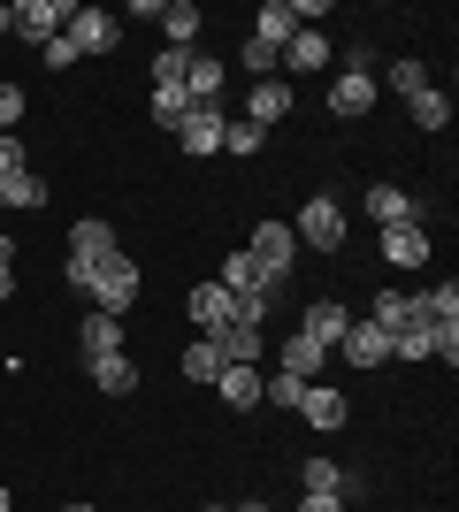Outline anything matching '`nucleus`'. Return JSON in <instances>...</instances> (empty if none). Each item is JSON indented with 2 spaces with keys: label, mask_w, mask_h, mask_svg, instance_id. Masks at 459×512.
Segmentation results:
<instances>
[{
  "label": "nucleus",
  "mask_w": 459,
  "mask_h": 512,
  "mask_svg": "<svg viewBox=\"0 0 459 512\" xmlns=\"http://www.w3.org/2000/svg\"><path fill=\"white\" fill-rule=\"evenodd\" d=\"M69 283L92 299V314H115V321H123L138 306V260L131 253H108L100 268H77V260H69Z\"/></svg>",
  "instance_id": "1"
},
{
  "label": "nucleus",
  "mask_w": 459,
  "mask_h": 512,
  "mask_svg": "<svg viewBox=\"0 0 459 512\" xmlns=\"http://www.w3.org/2000/svg\"><path fill=\"white\" fill-rule=\"evenodd\" d=\"M375 69H368V54H360V46H352L345 54V69H337V77H329V115H337V123H360V115H368L375 107Z\"/></svg>",
  "instance_id": "2"
},
{
  "label": "nucleus",
  "mask_w": 459,
  "mask_h": 512,
  "mask_svg": "<svg viewBox=\"0 0 459 512\" xmlns=\"http://www.w3.org/2000/svg\"><path fill=\"white\" fill-rule=\"evenodd\" d=\"M62 39L77 46V62H85V54H115V46H123V16H108V8H69Z\"/></svg>",
  "instance_id": "3"
},
{
  "label": "nucleus",
  "mask_w": 459,
  "mask_h": 512,
  "mask_svg": "<svg viewBox=\"0 0 459 512\" xmlns=\"http://www.w3.org/2000/svg\"><path fill=\"white\" fill-rule=\"evenodd\" d=\"M291 237H299V245H322V253H337V245H345V207H337L329 192H314V199L299 207V222H291Z\"/></svg>",
  "instance_id": "4"
},
{
  "label": "nucleus",
  "mask_w": 459,
  "mask_h": 512,
  "mask_svg": "<svg viewBox=\"0 0 459 512\" xmlns=\"http://www.w3.org/2000/svg\"><path fill=\"white\" fill-rule=\"evenodd\" d=\"M245 253L261 260V276H268V283H284V276H291V260H299V237H291V222H261Z\"/></svg>",
  "instance_id": "5"
},
{
  "label": "nucleus",
  "mask_w": 459,
  "mask_h": 512,
  "mask_svg": "<svg viewBox=\"0 0 459 512\" xmlns=\"http://www.w3.org/2000/svg\"><path fill=\"white\" fill-rule=\"evenodd\" d=\"M299 107V92L284 85V77H253V92H245V123H261V130H276Z\"/></svg>",
  "instance_id": "6"
},
{
  "label": "nucleus",
  "mask_w": 459,
  "mask_h": 512,
  "mask_svg": "<svg viewBox=\"0 0 459 512\" xmlns=\"http://www.w3.org/2000/svg\"><path fill=\"white\" fill-rule=\"evenodd\" d=\"M299 482H306V497H345V505H352V497H368V482H360V474H345L337 459H322V451L299 467Z\"/></svg>",
  "instance_id": "7"
},
{
  "label": "nucleus",
  "mask_w": 459,
  "mask_h": 512,
  "mask_svg": "<svg viewBox=\"0 0 459 512\" xmlns=\"http://www.w3.org/2000/svg\"><path fill=\"white\" fill-rule=\"evenodd\" d=\"M299 421H306V428H322V436H337V428L352 421L345 390H337V383H306V398H299Z\"/></svg>",
  "instance_id": "8"
},
{
  "label": "nucleus",
  "mask_w": 459,
  "mask_h": 512,
  "mask_svg": "<svg viewBox=\"0 0 459 512\" xmlns=\"http://www.w3.org/2000/svg\"><path fill=\"white\" fill-rule=\"evenodd\" d=\"M62 23H69L62 0H23V8H16V39L23 46H54V39H62Z\"/></svg>",
  "instance_id": "9"
},
{
  "label": "nucleus",
  "mask_w": 459,
  "mask_h": 512,
  "mask_svg": "<svg viewBox=\"0 0 459 512\" xmlns=\"http://www.w3.org/2000/svg\"><path fill=\"white\" fill-rule=\"evenodd\" d=\"M337 352H345V367H360V375H368V367L391 360V329H375V321H352L345 337H337Z\"/></svg>",
  "instance_id": "10"
},
{
  "label": "nucleus",
  "mask_w": 459,
  "mask_h": 512,
  "mask_svg": "<svg viewBox=\"0 0 459 512\" xmlns=\"http://www.w3.org/2000/svg\"><path fill=\"white\" fill-rule=\"evenodd\" d=\"M184 314H192V329H199V337H215V329H230L238 299H230L222 283H192V299H184Z\"/></svg>",
  "instance_id": "11"
},
{
  "label": "nucleus",
  "mask_w": 459,
  "mask_h": 512,
  "mask_svg": "<svg viewBox=\"0 0 459 512\" xmlns=\"http://www.w3.org/2000/svg\"><path fill=\"white\" fill-rule=\"evenodd\" d=\"M222 123H230V115H222V100H215V107H192V115L176 123V146L207 161V153H222Z\"/></svg>",
  "instance_id": "12"
},
{
  "label": "nucleus",
  "mask_w": 459,
  "mask_h": 512,
  "mask_svg": "<svg viewBox=\"0 0 459 512\" xmlns=\"http://www.w3.org/2000/svg\"><path fill=\"white\" fill-rule=\"evenodd\" d=\"M222 85H230V62H222V54H192V69H184V100H192V107H215Z\"/></svg>",
  "instance_id": "13"
},
{
  "label": "nucleus",
  "mask_w": 459,
  "mask_h": 512,
  "mask_svg": "<svg viewBox=\"0 0 459 512\" xmlns=\"http://www.w3.org/2000/svg\"><path fill=\"white\" fill-rule=\"evenodd\" d=\"M108 253H123V245H115V230L100 222V214H85V222L69 230V260H77V268H100Z\"/></svg>",
  "instance_id": "14"
},
{
  "label": "nucleus",
  "mask_w": 459,
  "mask_h": 512,
  "mask_svg": "<svg viewBox=\"0 0 459 512\" xmlns=\"http://www.w3.org/2000/svg\"><path fill=\"white\" fill-rule=\"evenodd\" d=\"M345 329H352V306H345V299H314V306H306V329H299V337H314L322 352H337V337H345Z\"/></svg>",
  "instance_id": "15"
},
{
  "label": "nucleus",
  "mask_w": 459,
  "mask_h": 512,
  "mask_svg": "<svg viewBox=\"0 0 459 512\" xmlns=\"http://www.w3.org/2000/svg\"><path fill=\"white\" fill-rule=\"evenodd\" d=\"M322 62H329V31H299V39L284 46V69H276V77L291 85V77H314Z\"/></svg>",
  "instance_id": "16"
},
{
  "label": "nucleus",
  "mask_w": 459,
  "mask_h": 512,
  "mask_svg": "<svg viewBox=\"0 0 459 512\" xmlns=\"http://www.w3.org/2000/svg\"><path fill=\"white\" fill-rule=\"evenodd\" d=\"M77 352H85V360L123 352V321H115V314H85V321H77Z\"/></svg>",
  "instance_id": "17"
},
{
  "label": "nucleus",
  "mask_w": 459,
  "mask_h": 512,
  "mask_svg": "<svg viewBox=\"0 0 459 512\" xmlns=\"http://www.w3.org/2000/svg\"><path fill=\"white\" fill-rule=\"evenodd\" d=\"M322 344L314 337H284V352H276V375H299V383H322Z\"/></svg>",
  "instance_id": "18"
},
{
  "label": "nucleus",
  "mask_w": 459,
  "mask_h": 512,
  "mask_svg": "<svg viewBox=\"0 0 459 512\" xmlns=\"http://www.w3.org/2000/svg\"><path fill=\"white\" fill-rule=\"evenodd\" d=\"M383 260H391V268H421V260H429V230H421V222L383 230Z\"/></svg>",
  "instance_id": "19"
},
{
  "label": "nucleus",
  "mask_w": 459,
  "mask_h": 512,
  "mask_svg": "<svg viewBox=\"0 0 459 512\" xmlns=\"http://www.w3.org/2000/svg\"><path fill=\"white\" fill-rule=\"evenodd\" d=\"M368 214H375V230H398V222H421V207L398 184H368Z\"/></svg>",
  "instance_id": "20"
},
{
  "label": "nucleus",
  "mask_w": 459,
  "mask_h": 512,
  "mask_svg": "<svg viewBox=\"0 0 459 512\" xmlns=\"http://www.w3.org/2000/svg\"><path fill=\"white\" fill-rule=\"evenodd\" d=\"M92 390H108V398H123V390H138V360L131 352H108V360H85Z\"/></svg>",
  "instance_id": "21"
},
{
  "label": "nucleus",
  "mask_w": 459,
  "mask_h": 512,
  "mask_svg": "<svg viewBox=\"0 0 459 512\" xmlns=\"http://www.w3.org/2000/svg\"><path fill=\"white\" fill-rule=\"evenodd\" d=\"M291 39H299V23H291V0H268V8H261V23H253V46L284 54Z\"/></svg>",
  "instance_id": "22"
},
{
  "label": "nucleus",
  "mask_w": 459,
  "mask_h": 512,
  "mask_svg": "<svg viewBox=\"0 0 459 512\" xmlns=\"http://www.w3.org/2000/svg\"><path fill=\"white\" fill-rule=\"evenodd\" d=\"M207 344L222 352V367H261V329H238V321H230V329H215Z\"/></svg>",
  "instance_id": "23"
},
{
  "label": "nucleus",
  "mask_w": 459,
  "mask_h": 512,
  "mask_svg": "<svg viewBox=\"0 0 459 512\" xmlns=\"http://www.w3.org/2000/svg\"><path fill=\"white\" fill-rule=\"evenodd\" d=\"M215 390H222V406L253 413V406H261V367H222V375H215Z\"/></svg>",
  "instance_id": "24"
},
{
  "label": "nucleus",
  "mask_w": 459,
  "mask_h": 512,
  "mask_svg": "<svg viewBox=\"0 0 459 512\" xmlns=\"http://www.w3.org/2000/svg\"><path fill=\"white\" fill-rule=\"evenodd\" d=\"M222 291H230V299H238V291H276V283H268L261 276V260H253V253H245V245H238V253H230V260H222Z\"/></svg>",
  "instance_id": "25"
},
{
  "label": "nucleus",
  "mask_w": 459,
  "mask_h": 512,
  "mask_svg": "<svg viewBox=\"0 0 459 512\" xmlns=\"http://www.w3.org/2000/svg\"><path fill=\"white\" fill-rule=\"evenodd\" d=\"M161 31H169V46H184V54H192V39H199V8H192V0H161Z\"/></svg>",
  "instance_id": "26"
},
{
  "label": "nucleus",
  "mask_w": 459,
  "mask_h": 512,
  "mask_svg": "<svg viewBox=\"0 0 459 512\" xmlns=\"http://www.w3.org/2000/svg\"><path fill=\"white\" fill-rule=\"evenodd\" d=\"M421 314V299H414V291H375V329H398V321H414Z\"/></svg>",
  "instance_id": "27"
},
{
  "label": "nucleus",
  "mask_w": 459,
  "mask_h": 512,
  "mask_svg": "<svg viewBox=\"0 0 459 512\" xmlns=\"http://www.w3.org/2000/svg\"><path fill=\"white\" fill-rule=\"evenodd\" d=\"M391 360H429V321H398V329H391Z\"/></svg>",
  "instance_id": "28"
},
{
  "label": "nucleus",
  "mask_w": 459,
  "mask_h": 512,
  "mask_svg": "<svg viewBox=\"0 0 459 512\" xmlns=\"http://www.w3.org/2000/svg\"><path fill=\"white\" fill-rule=\"evenodd\" d=\"M215 375H222V352L207 337L192 344V352H184V383H199V390H215Z\"/></svg>",
  "instance_id": "29"
},
{
  "label": "nucleus",
  "mask_w": 459,
  "mask_h": 512,
  "mask_svg": "<svg viewBox=\"0 0 459 512\" xmlns=\"http://www.w3.org/2000/svg\"><path fill=\"white\" fill-rule=\"evenodd\" d=\"M406 107H414V123H421V130H444V123H452V100H444L437 85H421Z\"/></svg>",
  "instance_id": "30"
},
{
  "label": "nucleus",
  "mask_w": 459,
  "mask_h": 512,
  "mask_svg": "<svg viewBox=\"0 0 459 512\" xmlns=\"http://www.w3.org/2000/svg\"><path fill=\"white\" fill-rule=\"evenodd\" d=\"M184 115H192V100H184V85H153V123H161V130H176V123H184Z\"/></svg>",
  "instance_id": "31"
},
{
  "label": "nucleus",
  "mask_w": 459,
  "mask_h": 512,
  "mask_svg": "<svg viewBox=\"0 0 459 512\" xmlns=\"http://www.w3.org/2000/svg\"><path fill=\"white\" fill-rule=\"evenodd\" d=\"M261 146H268L261 123H245V115H230V123H222V153H261Z\"/></svg>",
  "instance_id": "32"
},
{
  "label": "nucleus",
  "mask_w": 459,
  "mask_h": 512,
  "mask_svg": "<svg viewBox=\"0 0 459 512\" xmlns=\"http://www.w3.org/2000/svg\"><path fill=\"white\" fill-rule=\"evenodd\" d=\"M421 321H459V283L444 276L437 291H421Z\"/></svg>",
  "instance_id": "33"
},
{
  "label": "nucleus",
  "mask_w": 459,
  "mask_h": 512,
  "mask_svg": "<svg viewBox=\"0 0 459 512\" xmlns=\"http://www.w3.org/2000/svg\"><path fill=\"white\" fill-rule=\"evenodd\" d=\"M0 207H46V184H39L31 169H23V176H8V184H0Z\"/></svg>",
  "instance_id": "34"
},
{
  "label": "nucleus",
  "mask_w": 459,
  "mask_h": 512,
  "mask_svg": "<svg viewBox=\"0 0 459 512\" xmlns=\"http://www.w3.org/2000/svg\"><path fill=\"white\" fill-rule=\"evenodd\" d=\"M261 398H268V406H284V413H299L306 383H299V375H261Z\"/></svg>",
  "instance_id": "35"
},
{
  "label": "nucleus",
  "mask_w": 459,
  "mask_h": 512,
  "mask_svg": "<svg viewBox=\"0 0 459 512\" xmlns=\"http://www.w3.org/2000/svg\"><path fill=\"white\" fill-rule=\"evenodd\" d=\"M184 69H192V54H184V46H161V54H153V85H184Z\"/></svg>",
  "instance_id": "36"
},
{
  "label": "nucleus",
  "mask_w": 459,
  "mask_h": 512,
  "mask_svg": "<svg viewBox=\"0 0 459 512\" xmlns=\"http://www.w3.org/2000/svg\"><path fill=\"white\" fill-rule=\"evenodd\" d=\"M268 306H276V291H238V314H230V321H238V329H261Z\"/></svg>",
  "instance_id": "37"
},
{
  "label": "nucleus",
  "mask_w": 459,
  "mask_h": 512,
  "mask_svg": "<svg viewBox=\"0 0 459 512\" xmlns=\"http://www.w3.org/2000/svg\"><path fill=\"white\" fill-rule=\"evenodd\" d=\"M16 123H23V85L8 77V85H0V138H8Z\"/></svg>",
  "instance_id": "38"
},
{
  "label": "nucleus",
  "mask_w": 459,
  "mask_h": 512,
  "mask_svg": "<svg viewBox=\"0 0 459 512\" xmlns=\"http://www.w3.org/2000/svg\"><path fill=\"white\" fill-rule=\"evenodd\" d=\"M421 85H429V69H421V62H391V92H406V100H414Z\"/></svg>",
  "instance_id": "39"
},
{
  "label": "nucleus",
  "mask_w": 459,
  "mask_h": 512,
  "mask_svg": "<svg viewBox=\"0 0 459 512\" xmlns=\"http://www.w3.org/2000/svg\"><path fill=\"white\" fill-rule=\"evenodd\" d=\"M8 176H23V146H16V130L0 138V184H8Z\"/></svg>",
  "instance_id": "40"
},
{
  "label": "nucleus",
  "mask_w": 459,
  "mask_h": 512,
  "mask_svg": "<svg viewBox=\"0 0 459 512\" xmlns=\"http://www.w3.org/2000/svg\"><path fill=\"white\" fill-rule=\"evenodd\" d=\"M39 62H46V69H77V46L54 39V46H39Z\"/></svg>",
  "instance_id": "41"
},
{
  "label": "nucleus",
  "mask_w": 459,
  "mask_h": 512,
  "mask_svg": "<svg viewBox=\"0 0 459 512\" xmlns=\"http://www.w3.org/2000/svg\"><path fill=\"white\" fill-rule=\"evenodd\" d=\"M299 512H345V497H299Z\"/></svg>",
  "instance_id": "42"
},
{
  "label": "nucleus",
  "mask_w": 459,
  "mask_h": 512,
  "mask_svg": "<svg viewBox=\"0 0 459 512\" xmlns=\"http://www.w3.org/2000/svg\"><path fill=\"white\" fill-rule=\"evenodd\" d=\"M0 39H16V8L8 0H0Z\"/></svg>",
  "instance_id": "43"
},
{
  "label": "nucleus",
  "mask_w": 459,
  "mask_h": 512,
  "mask_svg": "<svg viewBox=\"0 0 459 512\" xmlns=\"http://www.w3.org/2000/svg\"><path fill=\"white\" fill-rule=\"evenodd\" d=\"M8 291H16V268H8V260H0V299H8Z\"/></svg>",
  "instance_id": "44"
},
{
  "label": "nucleus",
  "mask_w": 459,
  "mask_h": 512,
  "mask_svg": "<svg viewBox=\"0 0 459 512\" xmlns=\"http://www.w3.org/2000/svg\"><path fill=\"white\" fill-rule=\"evenodd\" d=\"M0 512H16V497H8V482H0Z\"/></svg>",
  "instance_id": "45"
},
{
  "label": "nucleus",
  "mask_w": 459,
  "mask_h": 512,
  "mask_svg": "<svg viewBox=\"0 0 459 512\" xmlns=\"http://www.w3.org/2000/svg\"><path fill=\"white\" fill-rule=\"evenodd\" d=\"M0 260H16V245H8V237H0Z\"/></svg>",
  "instance_id": "46"
},
{
  "label": "nucleus",
  "mask_w": 459,
  "mask_h": 512,
  "mask_svg": "<svg viewBox=\"0 0 459 512\" xmlns=\"http://www.w3.org/2000/svg\"><path fill=\"white\" fill-rule=\"evenodd\" d=\"M207 512H238V505H207Z\"/></svg>",
  "instance_id": "47"
},
{
  "label": "nucleus",
  "mask_w": 459,
  "mask_h": 512,
  "mask_svg": "<svg viewBox=\"0 0 459 512\" xmlns=\"http://www.w3.org/2000/svg\"><path fill=\"white\" fill-rule=\"evenodd\" d=\"M62 512H92V505H62Z\"/></svg>",
  "instance_id": "48"
}]
</instances>
